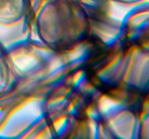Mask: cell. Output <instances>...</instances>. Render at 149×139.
Listing matches in <instances>:
<instances>
[{
    "instance_id": "obj_4",
    "label": "cell",
    "mask_w": 149,
    "mask_h": 139,
    "mask_svg": "<svg viewBox=\"0 0 149 139\" xmlns=\"http://www.w3.org/2000/svg\"><path fill=\"white\" fill-rule=\"evenodd\" d=\"M148 134H149V133H148Z\"/></svg>"
},
{
    "instance_id": "obj_1",
    "label": "cell",
    "mask_w": 149,
    "mask_h": 139,
    "mask_svg": "<svg viewBox=\"0 0 149 139\" xmlns=\"http://www.w3.org/2000/svg\"><path fill=\"white\" fill-rule=\"evenodd\" d=\"M23 0H0V23H8L17 17Z\"/></svg>"
},
{
    "instance_id": "obj_2",
    "label": "cell",
    "mask_w": 149,
    "mask_h": 139,
    "mask_svg": "<svg viewBox=\"0 0 149 139\" xmlns=\"http://www.w3.org/2000/svg\"><path fill=\"white\" fill-rule=\"evenodd\" d=\"M7 82V70L6 65L0 58V92L5 88Z\"/></svg>"
},
{
    "instance_id": "obj_3",
    "label": "cell",
    "mask_w": 149,
    "mask_h": 139,
    "mask_svg": "<svg viewBox=\"0 0 149 139\" xmlns=\"http://www.w3.org/2000/svg\"><path fill=\"white\" fill-rule=\"evenodd\" d=\"M116 1H120V2L132 4V3L138 2V1H142V0H116Z\"/></svg>"
}]
</instances>
